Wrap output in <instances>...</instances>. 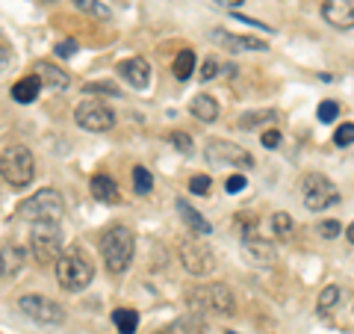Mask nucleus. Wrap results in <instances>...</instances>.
<instances>
[{"instance_id":"f257e3e1","label":"nucleus","mask_w":354,"mask_h":334,"mask_svg":"<svg viewBox=\"0 0 354 334\" xmlns=\"http://www.w3.org/2000/svg\"><path fill=\"white\" fill-rule=\"evenodd\" d=\"M133 252H136V237L124 225H113L101 237V258L109 272H115V275L124 272L133 261Z\"/></svg>"},{"instance_id":"f03ea898","label":"nucleus","mask_w":354,"mask_h":334,"mask_svg":"<svg viewBox=\"0 0 354 334\" xmlns=\"http://www.w3.org/2000/svg\"><path fill=\"white\" fill-rule=\"evenodd\" d=\"M62 213H65V202L57 189H50V186L39 189L36 195H30L18 204V216L32 222V225H36V222H59Z\"/></svg>"},{"instance_id":"7ed1b4c3","label":"nucleus","mask_w":354,"mask_h":334,"mask_svg":"<svg viewBox=\"0 0 354 334\" xmlns=\"http://www.w3.org/2000/svg\"><path fill=\"white\" fill-rule=\"evenodd\" d=\"M0 172H3V181L15 189H24L32 184L36 177V160L24 146H12L3 151V160H0Z\"/></svg>"},{"instance_id":"20e7f679","label":"nucleus","mask_w":354,"mask_h":334,"mask_svg":"<svg viewBox=\"0 0 354 334\" xmlns=\"http://www.w3.org/2000/svg\"><path fill=\"white\" fill-rule=\"evenodd\" d=\"M192 310H213V314H234L236 302H234V293L227 290L225 284H201L186 296Z\"/></svg>"},{"instance_id":"39448f33","label":"nucleus","mask_w":354,"mask_h":334,"mask_svg":"<svg viewBox=\"0 0 354 334\" xmlns=\"http://www.w3.org/2000/svg\"><path fill=\"white\" fill-rule=\"evenodd\" d=\"M301 195H304V204L310 210H316V213H322V210L328 207H334L339 202V189L337 184L330 181V177L325 175H304V181H301Z\"/></svg>"},{"instance_id":"423d86ee","label":"nucleus","mask_w":354,"mask_h":334,"mask_svg":"<svg viewBox=\"0 0 354 334\" xmlns=\"http://www.w3.org/2000/svg\"><path fill=\"white\" fill-rule=\"evenodd\" d=\"M95 278V270L92 263L80 254H65V258L57 261V281L65 287L68 293H77V290H86Z\"/></svg>"},{"instance_id":"0eeeda50","label":"nucleus","mask_w":354,"mask_h":334,"mask_svg":"<svg viewBox=\"0 0 354 334\" xmlns=\"http://www.w3.org/2000/svg\"><path fill=\"white\" fill-rule=\"evenodd\" d=\"M180 263L189 275H209L216 270V254L204 237H189L180 243Z\"/></svg>"},{"instance_id":"6e6552de","label":"nucleus","mask_w":354,"mask_h":334,"mask_svg":"<svg viewBox=\"0 0 354 334\" xmlns=\"http://www.w3.org/2000/svg\"><path fill=\"white\" fill-rule=\"evenodd\" d=\"M30 246L32 254H36L39 263H50L59 258V249H62V231H59V222H36L30 234Z\"/></svg>"},{"instance_id":"1a4fd4ad","label":"nucleus","mask_w":354,"mask_h":334,"mask_svg":"<svg viewBox=\"0 0 354 334\" xmlns=\"http://www.w3.org/2000/svg\"><path fill=\"white\" fill-rule=\"evenodd\" d=\"M204 157L209 166H216V169H225V166H234V169H251L254 166V157L239 148L236 142H225V139H209L204 146Z\"/></svg>"},{"instance_id":"9d476101","label":"nucleus","mask_w":354,"mask_h":334,"mask_svg":"<svg viewBox=\"0 0 354 334\" xmlns=\"http://www.w3.org/2000/svg\"><path fill=\"white\" fill-rule=\"evenodd\" d=\"M18 308H21V314H24L27 319L39 322V326H62L65 322V310L57 302H50L48 296H36V293L21 296Z\"/></svg>"},{"instance_id":"9b49d317","label":"nucleus","mask_w":354,"mask_h":334,"mask_svg":"<svg viewBox=\"0 0 354 334\" xmlns=\"http://www.w3.org/2000/svg\"><path fill=\"white\" fill-rule=\"evenodd\" d=\"M74 121L80 125L83 130H92V133H104L115 125V113L101 101H83L80 107L74 109Z\"/></svg>"},{"instance_id":"f8f14e48","label":"nucleus","mask_w":354,"mask_h":334,"mask_svg":"<svg viewBox=\"0 0 354 334\" xmlns=\"http://www.w3.org/2000/svg\"><path fill=\"white\" fill-rule=\"evenodd\" d=\"M239 252H242V258H245V263L257 266V270H269V266H274V261H278V252H274L272 243L263 237H254V234L251 237H242Z\"/></svg>"},{"instance_id":"ddd939ff","label":"nucleus","mask_w":354,"mask_h":334,"mask_svg":"<svg viewBox=\"0 0 354 334\" xmlns=\"http://www.w3.org/2000/svg\"><path fill=\"white\" fill-rule=\"evenodd\" d=\"M118 77L124 83H130V89H148L151 86V65L142 60V57H133V60H124L118 62Z\"/></svg>"},{"instance_id":"4468645a","label":"nucleus","mask_w":354,"mask_h":334,"mask_svg":"<svg viewBox=\"0 0 354 334\" xmlns=\"http://www.w3.org/2000/svg\"><path fill=\"white\" fill-rule=\"evenodd\" d=\"M322 15L330 27L337 30H351L354 27V0H325Z\"/></svg>"},{"instance_id":"2eb2a0df","label":"nucleus","mask_w":354,"mask_h":334,"mask_svg":"<svg viewBox=\"0 0 354 334\" xmlns=\"http://www.w3.org/2000/svg\"><path fill=\"white\" fill-rule=\"evenodd\" d=\"M88 189H92L95 202H101V204H118L121 202L118 184L109 175H95L92 181H88Z\"/></svg>"},{"instance_id":"dca6fc26","label":"nucleus","mask_w":354,"mask_h":334,"mask_svg":"<svg viewBox=\"0 0 354 334\" xmlns=\"http://www.w3.org/2000/svg\"><path fill=\"white\" fill-rule=\"evenodd\" d=\"M213 42H218L221 48H227V51H266V42L263 39L234 36V33H225V30H216L213 33Z\"/></svg>"},{"instance_id":"f3484780","label":"nucleus","mask_w":354,"mask_h":334,"mask_svg":"<svg viewBox=\"0 0 354 334\" xmlns=\"http://www.w3.org/2000/svg\"><path fill=\"white\" fill-rule=\"evenodd\" d=\"M41 80H39V74H30V77H21V80L9 89V95H12V101H18V104H32L39 98V92H41Z\"/></svg>"},{"instance_id":"a211bd4d","label":"nucleus","mask_w":354,"mask_h":334,"mask_svg":"<svg viewBox=\"0 0 354 334\" xmlns=\"http://www.w3.org/2000/svg\"><path fill=\"white\" fill-rule=\"evenodd\" d=\"M32 71L39 74V80H41L44 86H48V89H57V92H59V89H68V83H71L68 74H65L59 65H53V62H36V69H32Z\"/></svg>"},{"instance_id":"6ab92c4d","label":"nucleus","mask_w":354,"mask_h":334,"mask_svg":"<svg viewBox=\"0 0 354 334\" xmlns=\"http://www.w3.org/2000/svg\"><path fill=\"white\" fill-rule=\"evenodd\" d=\"M189 113H192L198 121L209 125V121H216V118H218V104H216L209 95H195L192 101H189Z\"/></svg>"},{"instance_id":"aec40b11","label":"nucleus","mask_w":354,"mask_h":334,"mask_svg":"<svg viewBox=\"0 0 354 334\" xmlns=\"http://www.w3.org/2000/svg\"><path fill=\"white\" fill-rule=\"evenodd\" d=\"M177 210H180V216H183V222L189 225L195 234H201V237H207L209 234V222L198 213L195 207H189V202H183V198H177Z\"/></svg>"},{"instance_id":"412c9836","label":"nucleus","mask_w":354,"mask_h":334,"mask_svg":"<svg viewBox=\"0 0 354 334\" xmlns=\"http://www.w3.org/2000/svg\"><path fill=\"white\" fill-rule=\"evenodd\" d=\"M113 326H115L118 334H136V328H139V310H133V308L113 310Z\"/></svg>"},{"instance_id":"4be33fe9","label":"nucleus","mask_w":354,"mask_h":334,"mask_svg":"<svg viewBox=\"0 0 354 334\" xmlns=\"http://www.w3.org/2000/svg\"><path fill=\"white\" fill-rule=\"evenodd\" d=\"M171 71H174V77L177 80H189L192 77V71H195V51H180L174 57V65H171Z\"/></svg>"},{"instance_id":"5701e85b","label":"nucleus","mask_w":354,"mask_h":334,"mask_svg":"<svg viewBox=\"0 0 354 334\" xmlns=\"http://www.w3.org/2000/svg\"><path fill=\"white\" fill-rule=\"evenodd\" d=\"M278 116H274V109H251V113H242L239 116V128L242 130H254L260 125H269V121H274Z\"/></svg>"},{"instance_id":"b1692460","label":"nucleus","mask_w":354,"mask_h":334,"mask_svg":"<svg viewBox=\"0 0 354 334\" xmlns=\"http://www.w3.org/2000/svg\"><path fill=\"white\" fill-rule=\"evenodd\" d=\"M21 263H24V252L15 249V246H6L3 249V278L6 281L21 270Z\"/></svg>"},{"instance_id":"393cba45","label":"nucleus","mask_w":354,"mask_h":334,"mask_svg":"<svg viewBox=\"0 0 354 334\" xmlns=\"http://www.w3.org/2000/svg\"><path fill=\"white\" fill-rule=\"evenodd\" d=\"M133 189H136L139 195H148L153 189V177L145 166H136V169H133Z\"/></svg>"},{"instance_id":"a878e982","label":"nucleus","mask_w":354,"mask_h":334,"mask_svg":"<svg viewBox=\"0 0 354 334\" xmlns=\"http://www.w3.org/2000/svg\"><path fill=\"white\" fill-rule=\"evenodd\" d=\"M339 296H342V290L337 284H328L322 293H319V310H330V308H337V302H339Z\"/></svg>"},{"instance_id":"bb28decb","label":"nucleus","mask_w":354,"mask_h":334,"mask_svg":"<svg viewBox=\"0 0 354 334\" xmlns=\"http://www.w3.org/2000/svg\"><path fill=\"white\" fill-rule=\"evenodd\" d=\"M292 228H295V222H292L290 213H283V210H281V213L272 216V231L278 234V237H286V234H290Z\"/></svg>"},{"instance_id":"cd10ccee","label":"nucleus","mask_w":354,"mask_h":334,"mask_svg":"<svg viewBox=\"0 0 354 334\" xmlns=\"http://www.w3.org/2000/svg\"><path fill=\"white\" fill-rule=\"evenodd\" d=\"M339 116V107H337V101H322L316 107V118L319 121H325V125H330V121H334Z\"/></svg>"},{"instance_id":"c85d7f7f","label":"nucleus","mask_w":354,"mask_h":334,"mask_svg":"<svg viewBox=\"0 0 354 334\" xmlns=\"http://www.w3.org/2000/svg\"><path fill=\"white\" fill-rule=\"evenodd\" d=\"M334 142H337L339 148H348L351 142H354V125H348V121H346V125H339L337 133H334Z\"/></svg>"},{"instance_id":"c756f323","label":"nucleus","mask_w":354,"mask_h":334,"mask_svg":"<svg viewBox=\"0 0 354 334\" xmlns=\"http://www.w3.org/2000/svg\"><path fill=\"white\" fill-rule=\"evenodd\" d=\"M342 234V225L334 219H328V222H319V237H325V240H334Z\"/></svg>"},{"instance_id":"7c9ffc66","label":"nucleus","mask_w":354,"mask_h":334,"mask_svg":"<svg viewBox=\"0 0 354 334\" xmlns=\"http://www.w3.org/2000/svg\"><path fill=\"white\" fill-rule=\"evenodd\" d=\"M209 184H213V181H209L207 175H195L192 181H189V189H192L195 195H207L209 193Z\"/></svg>"},{"instance_id":"2f4dec72","label":"nucleus","mask_w":354,"mask_h":334,"mask_svg":"<svg viewBox=\"0 0 354 334\" xmlns=\"http://www.w3.org/2000/svg\"><path fill=\"white\" fill-rule=\"evenodd\" d=\"M92 92L118 95V86H115V83H109V80H101V83H88V86H86V95H92Z\"/></svg>"},{"instance_id":"473e14b6","label":"nucleus","mask_w":354,"mask_h":334,"mask_svg":"<svg viewBox=\"0 0 354 334\" xmlns=\"http://www.w3.org/2000/svg\"><path fill=\"white\" fill-rule=\"evenodd\" d=\"M53 51H57V57H59V60H68V57H74V53H77V42H74V39L57 42V48H53Z\"/></svg>"},{"instance_id":"72a5a7b5","label":"nucleus","mask_w":354,"mask_h":334,"mask_svg":"<svg viewBox=\"0 0 354 334\" xmlns=\"http://www.w3.org/2000/svg\"><path fill=\"white\" fill-rule=\"evenodd\" d=\"M171 142H174V148H180L183 154H192V151H195L192 139L186 137V133H171Z\"/></svg>"},{"instance_id":"f704fd0d","label":"nucleus","mask_w":354,"mask_h":334,"mask_svg":"<svg viewBox=\"0 0 354 334\" xmlns=\"http://www.w3.org/2000/svg\"><path fill=\"white\" fill-rule=\"evenodd\" d=\"M225 186H227V193H230V195L242 193V189H245V175H230Z\"/></svg>"},{"instance_id":"c9c22d12","label":"nucleus","mask_w":354,"mask_h":334,"mask_svg":"<svg viewBox=\"0 0 354 334\" xmlns=\"http://www.w3.org/2000/svg\"><path fill=\"white\" fill-rule=\"evenodd\" d=\"M260 142L263 148H281V130H266Z\"/></svg>"},{"instance_id":"e433bc0d","label":"nucleus","mask_w":354,"mask_h":334,"mask_svg":"<svg viewBox=\"0 0 354 334\" xmlns=\"http://www.w3.org/2000/svg\"><path fill=\"white\" fill-rule=\"evenodd\" d=\"M216 74H218V62H216V60H207V62L201 65V80H213Z\"/></svg>"},{"instance_id":"4c0bfd02","label":"nucleus","mask_w":354,"mask_h":334,"mask_svg":"<svg viewBox=\"0 0 354 334\" xmlns=\"http://www.w3.org/2000/svg\"><path fill=\"white\" fill-rule=\"evenodd\" d=\"M77 9H83V12H92V9L97 6V0H74Z\"/></svg>"},{"instance_id":"58836bf2","label":"nucleus","mask_w":354,"mask_h":334,"mask_svg":"<svg viewBox=\"0 0 354 334\" xmlns=\"http://www.w3.org/2000/svg\"><path fill=\"white\" fill-rule=\"evenodd\" d=\"M92 15H97V18H104V21H106V18H109V9H106L104 3H97V6L92 9Z\"/></svg>"},{"instance_id":"ea45409f","label":"nucleus","mask_w":354,"mask_h":334,"mask_svg":"<svg viewBox=\"0 0 354 334\" xmlns=\"http://www.w3.org/2000/svg\"><path fill=\"white\" fill-rule=\"evenodd\" d=\"M216 3H218V6H230V9H234V6H239V3H245V0H216Z\"/></svg>"},{"instance_id":"a19ab883","label":"nucleus","mask_w":354,"mask_h":334,"mask_svg":"<svg viewBox=\"0 0 354 334\" xmlns=\"http://www.w3.org/2000/svg\"><path fill=\"white\" fill-rule=\"evenodd\" d=\"M346 237H348V243H354V222H351V225L346 228Z\"/></svg>"},{"instance_id":"79ce46f5","label":"nucleus","mask_w":354,"mask_h":334,"mask_svg":"<svg viewBox=\"0 0 354 334\" xmlns=\"http://www.w3.org/2000/svg\"><path fill=\"white\" fill-rule=\"evenodd\" d=\"M157 334H177V331H157Z\"/></svg>"},{"instance_id":"37998d69","label":"nucleus","mask_w":354,"mask_h":334,"mask_svg":"<svg viewBox=\"0 0 354 334\" xmlns=\"http://www.w3.org/2000/svg\"><path fill=\"white\" fill-rule=\"evenodd\" d=\"M41 3H50V0H41Z\"/></svg>"}]
</instances>
